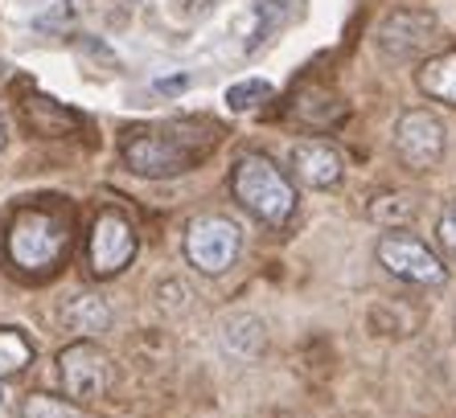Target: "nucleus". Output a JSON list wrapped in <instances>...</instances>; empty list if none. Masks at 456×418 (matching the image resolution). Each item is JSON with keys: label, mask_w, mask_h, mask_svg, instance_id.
I'll return each mask as SVG.
<instances>
[{"label": "nucleus", "mask_w": 456, "mask_h": 418, "mask_svg": "<svg viewBox=\"0 0 456 418\" xmlns=\"http://www.w3.org/2000/svg\"><path fill=\"white\" fill-rule=\"evenodd\" d=\"M218 144V124L210 119H173L157 127H132L119 144L127 168L140 177H177L190 173L198 160H206Z\"/></svg>", "instance_id": "obj_1"}, {"label": "nucleus", "mask_w": 456, "mask_h": 418, "mask_svg": "<svg viewBox=\"0 0 456 418\" xmlns=\"http://www.w3.org/2000/svg\"><path fill=\"white\" fill-rule=\"evenodd\" d=\"M231 193L247 213H255L267 226H288L292 213H297V189H292V181L280 173V165H272L259 152L239 157V165L231 173Z\"/></svg>", "instance_id": "obj_2"}, {"label": "nucleus", "mask_w": 456, "mask_h": 418, "mask_svg": "<svg viewBox=\"0 0 456 418\" xmlns=\"http://www.w3.org/2000/svg\"><path fill=\"white\" fill-rule=\"evenodd\" d=\"M66 246H70V230L66 218H58L53 209H21L9 226V259L21 271H50Z\"/></svg>", "instance_id": "obj_3"}, {"label": "nucleus", "mask_w": 456, "mask_h": 418, "mask_svg": "<svg viewBox=\"0 0 456 418\" xmlns=\"http://www.w3.org/2000/svg\"><path fill=\"white\" fill-rule=\"evenodd\" d=\"M436 42H440V21L424 9H395L391 17H382L379 33H374L379 53L391 62H415Z\"/></svg>", "instance_id": "obj_4"}, {"label": "nucleus", "mask_w": 456, "mask_h": 418, "mask_svg": "<svg viewBox=\"0 0 456 418\" xmlns=\"http://www.w3.org/2000/svg\"><path fill=\"white\" fill-rule=\"evenodd\" d=\"M374 254H379V262L395 275V279L415 283V287H440V283L448 279L444 262L432 254V246H428V242H419L415 234H407V230L382 234L379 251H374Z\"/></svg>", "instance_id": "obj_5"}, {"label": "nucleus", "mask_w": 456, "mask_h": 418, "mask_svg": "<svg viewBox=\"0 0 456 418\" xmlns=\"http://www.w3.org/2000/svg\"><path fill=\"white\" fill-rule=\"evenodd\" d=\"M243 234L231 218H193L185 230V259L198 267L202 275H223L231 271V262L239 259Z\"/></svg>", "instance_id": "obj_6"}, {"label": "nucleus", "mask_w": 456, "mask_h": 418, "mask_svg": "<svg viewBox=\"0 0 456 418\" xmlns=\"http://www.w3.org/2000/svg\"><path fill=\"white\" fill-rule=\"evenodd\" d=\"M58 377H62L66 398L75 402H95L111 390V361L95 341H75L58 353Z\"/></svg>", "instance_id": "obj_7"}, {"label": "nucleus", "mask_w": 456, "mask_h": 418, "mask_svg": "<svg viewBox=\"0 0 456 418\" xmlns=\"http://www.w3.org/2000/svg\"><path fill=\"white\" fill-rule=\"evenodd\" d=\"M448 148V132H444V119L436 111H403L399 124H395V152L403 160L407 168H436L440 157Z\"/></svg>", "instance_id": "obj_8"}, {"label": "nucleus", "mask_w": 456, "mask_h": 418, "mask_svg": "<svg viewBox=\"0 0 456 418\" xmlns=\"http://www.w3.org/2000/svg\"><path fill=\"white\" fill-rule=\"evenodd\" d=\"M136 254V230L119 209H103L91 226V271L99 279H111L132 262Z\"/></svg>", "instance_id": "obj_9"}, {"label": "nucleus", "mask_w": 456, "mask_h": 418, "mask_svg": "<svg viewBox=\"0 0 456 418\" xmlns=\"http://www.w3.org/2000/svg\"><path fill=\"white\" fill-rule=\"evenodd\" d=\"M288 160H292V173L308 189H333L341 181V173H346L341 152L333 144H325V140H300V144H292Z\"/></svg>", "instance_id": "obj_10"}, {"label": "nucleus", "mask_w": 456, "mask_h": 418, "mask_svg": "<svg viewBox=\"0 0 456 418\" xmlns=\"http://www.w3.org/2000/svg\"><path fill=\"white\" fill-rule=\"evenodd\" d=\"M415 83H419V91H424L428 99L456 107V50H444V53H436V58H428V62L419 66V74H415Z\"/></svg>", "instance_id": "obj_11"}, {"label": "nucleus", "mask_w": 456, "mask_h": 418, "mask_svg": "<svg viewBox=\"0 0 456 418\" xmlns=\"http://www.w3.org/2000/svg\"><path fill=\"white\" fill-rule=\"evenodd\" d=\"M415 197L411 193H379V197L370 201V221H379V226H387V230H403L407 221L415 218Z\"/></svg>", "instance_id": "obj_12"}, {"label": "nucleus", "mask_w": 456, "mask_h": 418, "mask_svg": "<svg viewBox=\"0 0 456 418\" xmlns=\"http://www.w3.org/2000/svg\"><path fill=\"white\" fill-rule=\"evenodd\" d=\"M33 361V341L21 328H0V382L17 377Z\"/></svg>", "instance_id": "obj_13"}, {"label": "nucleus", "mask_w": 456, "mask_h": 418, "mask_svg": "<svg viewBox=\"0 0 456 418\" xmlns=\"http://www.w3.org/2000/svg\"><path fill=\"white\" fill-rule=\"evenodd\" d=\"M21 418H86V410L75 398H53V394H29L21 402Z\"/></svg>", "instance_id": "obj_14"}, {"label": "nucleus", "mask_w": 456, "mask_h": 418, "mask_svg": "<svg viewBox=\"0 0 456 418\" xmlns=\"http://www.w3.org/2000/svg\"><path fill=\"white\" fill-rule=\"evenodd\" d=\"M66 320L75 328H83V333H103L107 325H111V312H107V303L99 300V295H78L70 308H66Z\"/></svg>", "instance_id": "obj_15"}, {"label": "nucleus", "mask_w": 456, "mask_h": 418, "mask_svg": "<svg viewBox=\"0 0 456 418\" xmlns=\"http://www.w3.org/2000/svg\"><path fill=\"white\" fill-rule=\"evenodd\" d=\"M226 345L243 357L259 353V349H264V325H259L255 316H239V320L226 325Z\"/></svg>", "instance_id": "obj_16"}, {"label": "nucleus", "mask_w": 456, "mask_h": 418, "mask_svg": "<svg viewBox=\"0 0 456 418\" xmlns=\"http://www.w3.org/2000/svg\"><path fill=\"white\" fill-rule=\"evenodd\" d=\"M267 99H272V83H264V78H247V83H234L226 91V107L231 111H255Z\"/></svg>", "instance_id": "obj_17"}, {"label": "nucleus", "mask_w": 456, "mask_h": 418, "mask_svg": "<svg viewBox=\"0 0 456 418\" xmlns=\"http://www.w3.org/2000/svg\"><path fill=\"white\" fill-rule=\"evenodd\" d=\"M436 234H440V242H444V251L456 259V201H452V205H444V213H440V226H436Z\"/></svg>", "instance_id": "obj_18"}, {"label": "nucleus", "mask_w": 456, "mask_h": 418, "mask_svg": "<svg viewBox=\"0 0 456 418\" xmlns=\"http://www.w3.org/2000/svg\"><path fill=\"white\" fill-rule=\"evenodd\" d=\"M0 148H4V124H0Z\"/></svg>", "instance_id": "obj_19"}, {"label": "nucleus", "mask_w": 456, "mask_h": 418, "mask_svg": "<svg viewBox=\"0 0 456 418\" xmlns=\"http://www.w3.org/2000/svg\"><path fill=\"white\" fill-rule=\"evenodd\" d=\"M0 418H4V402H0Z\"/></svg>", "instance_id": "obj_20"}, {"label": "nucleus", "mask_w": 456, "mask_h": 418, "mask_svg": "<svg viewBox=\"0 0 456 418\" xmlns=\"http://www.w3.org/2000/svg\"><path fill=\"white\" fill-rule=\"evenodd\" d=\"M0 402H4V394H0Z\"/></svg>", "instance_id": "obj_21"}]
</instances>
